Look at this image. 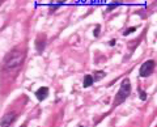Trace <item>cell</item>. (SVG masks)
<instances>
[{"label": "cell", "mask_w": 157, "mask_h": 127, "mask_svg": "<svg viewBox=\"0 0 157 127\" xmlns=\"http://www.w3.org/2000/svg\"><path fill=\"white\" fill-rule=\"evenodd\" d=\"M24 58H25L24 52L21 50L14 48V50H12L9 54H7V56L4 58V67H6L7 70H14V68H18L22 64Z\"/></svg>", "instance_id": "cell-1"}, {"label": "cell", "mask_w": 157, "mask_h": 127, "mask_svg": "<svg viewBox=\"0 0 157 127\" xmlns=\"http://www.w3.org/2000/svg\"><path fill=\"white\" fill-rule=\"evenodd\" d=\"M131 94V83L128 79H124L122 81L121 84V88L118 90V93L115 94V98H114V106H118L121 105L122 102H124L126 98Z\"/></svg>", "instance_id": "cell-2"}, {"label": "cell", "mask_w": 157, "mask_h": 127, "mask_svg": "<svg viewBox=\"0 0 157 127\" xmlns=\"http://www.w3.org/2000/svg\"><path fill=\"white\" fill-rule=\"evenodd\" d=\"M153 70H155V60H147L141 64L140 70H139V75L141 77H147L153 72Z\"/></svg>", "instance_id": "cell-3"}, {"label": "cell", "mask_w": 157, "mask_h": 127, "mask_svg": "<svg viewBox=\"0 0 157 127\" xmlns=\"http://www.w3.org/2000/svg\"><path fill=\"white\" fill-rule=\"evenodd\" d=\"M14 119H16V114H14L13 111L12 113H7L2 119H0V127H11V125L14 122Z\"/></svg>", "instance_id": "cell-4"}, {"label": "cell", "mask_w": 157, "mask_h": 127, "mask_svg": "<svg viewBox=\"0 0 157 127\" xmlns=\"http://www.w3.org/2000/svg\"><path fill=\"white\" fill-rule=\"evenodd\" d=\"M36 96H37V98H38L39 101L46 100L47 96H48V88H47V87H41V88H39V89L36 92Z\"/></svg>", "instance_id": "cell-5"}, {"label": "cell", "mask_w": 157, "mask_h": 127, "mask_svg": "<svg viewBox=\"0 0 157 127\" xmlns=\"http://www.w3.org/2000/svg\"><path fill=\"white\" fill-rule=\"evenodd\" d=\"M93 83H94V80H93V76L92 75H86L84 77V81H82V85H84V88H88L93 85Z\"/></svg>", "instance_id": "cell-6"}, {"label": "cell", "mask_w": 157, "mask_h": 127, "mask_svg": "<svg viewBox=\"0 0 157 127\" xmlns=\"http://www.w3.org/2000/svg\"><path fill=\"white\" fill-rule=\"evenodd\" d=\"M104 76H105V72H104V71H97L96 74H94V76H93V80L98 81V80H101Z\"/></svg>", "instance_id": "cell-7"}, {"label": "cell", "mask_w": 157, "mask_h": 127, "mask_svg": "<svg viewBox=\"0 0 157 127\" xmlns=\"http://www.w3.org/2000/svg\"><path fill=\"white\" fill-rule=\"evenodd\" d=\"M36 46H37V51H38V52H42L43 48H45V41H43L42 43L39 42V41H37V45H36Z\"/></svg>", "instance_id": "cell-8"}, {"label": "cell", "mask_w": 157, "mask_h": 127, "mask_svg": "<svg viewBox=\"0 0 157 127\" xmlns=\"http://www.w3.org/2000/svg\"><path fill=\"white\" fill-rule=\"evenodd\" d=\"M139 93H140V98L143 100V101H145V100H147V93H145V92H144L143 89H140V88H139Z\"/></svg>", "instance_id": "cell-9"}, {"label": "cell", "mask_w": 157, "mask_h": 127, "mask_svg": "<svg viewBox=\"0 0 157 127\" xmlns=\"http://www.w3.org/2000/svg\"><path fill=\"white\" fill-rule=\"evenodd\" d=\"M135 30H136V28H130V29H127V30H124V33H123V34H124V36H128L130 33L135 32Z\"/></svg>", "instance_id": "cell-10"}, {"label": "cell", "mask_w": 157, "mask_h": 127, "mask_svg": "<svg viewBox=\"0 0 157 127\" xmlns=\"http://www.w3.org/2000/svg\"><path fill=\"white\" fill-rule=\"evenodd\" d=\"M93 34H94V37H98V34H100V25L96 26V30H94V33H93Z\"/></svg>", "instance_id": "cell-11"}, {"label": "cell", "mask_w": 157, "mask_h": 127, "mask_svg": "<svg viewBox=\"0 0 157 127\" xmlns=\"http://www.w3.org/2000/svg\"><path fill=\"white\" fill-rule=\"evenodd\" d=\"M114 45H115V41H114V40L110 41V46H114Z\"/></svg>", "instance_id": "cell-12"}, {"label": "cell", "mask_w": 157, "mask_h": 127, "mask_svg": "<svg viewBox=\"0 0 157 127\" xmlns=\"http://www.w3.org/2000/svg\"><path fill=\"white\" fill-rule=\"evenodd\" d=\"M0 4H2V3H0Z\"/></svg>", "instance_id": "cell-13"}, {"label": "cell", "mask_w": 157, "mask_h": 127, "mask_svg": "<svg viewBox=\"0 0 157 127\" xmlns=\"http://www.w3.org/2000/svg\"><path fill=\"white\" fill-rule=\"evenodd\" d=\"M81 127H82V126H81Z\"/></svg>", "instance_id": "cell-14"}]
</instances>
